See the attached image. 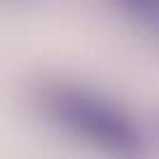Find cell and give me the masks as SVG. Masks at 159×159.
Masks as SVG:
<instances>
[{"label": "cell", "instance_id": "6da1fadb", "mask_svg": "<svg viewBox=\"0 0 159 159\" xmlns=\"http://www.w3.org/2000/svg\"><path fill=\"white\" fill-rule=\"evenodd\" d=\"M38 103L54 124L101 150L138 154L145 145V136L134 115L87 87L52 82L40 89Z\"/></svg>", "mask_w": 159, "mask_h": 159}, {"label": "cell", "instance_id": "7a4b0ae2", "mask_svg": "<svg viewBox=\"0 0 159 159\" xmlns=\"http://www.w3.org/2000/svg\"><path fill=\"white\" fill-rule=\"evenodd\" d=\"M119 10L124 12L126 16L136 19L138 24L150 26L154 28L157 26V16H159V0H112Z\"/></svg>", "mask_w": 159, "mask_h": 159}]
</instances>
